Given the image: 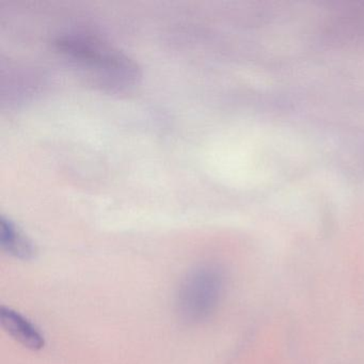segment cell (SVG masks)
Returning <instances> with one entry per match:
<instances>
[{"mask_svg": "<svg viewBox=\"0 0 364 364\" xmlns=\"http://www.w3.org/2000/svg\"><path fill=\"white\" fill-rule=\"evenodd\" d=\"M55 44L59 52L103 88L124 90L136 85L140 77L137 65L129 57L95 38L65 36Z\"/></svg>", "mask_w": 364, "mask_h": 364, "instance_id": "cell-1", "label": "cell"}, {"mask_svg": "<svg viewBox=\"0 0 364 364\" xmlns=\"http://www.w3.org/2000/svg\"><path fill=\"white\" fill-rule=\"evenodd\" d=\"M0 246L4 251L20 259H31L36 255L33 242L6 217L0 219Z\"/></svg>", "mask_w": 364, "mask_h": 364, "instance_id": "cell-4", "label": "cell"}, {"mask_svg": "<svg viewBox=\"0 0 364 364\" xmlns=\"http://www.w3.org/2000/svg\"><path fill=\"white\" fill-rule=\"evenodd\" d=\"M0 321L4 329L23 346L31 350H40L46 346V338L37 326L14 309L1 306Z\"/></svg>", "mask_w": 364, "mask_h": 364, "instance_id": "cell-3", "label": "cell"}, {"mask_svg": "<svg viewBox=\"0 0 364 364\" xmlns=\"http://www.w3.org/2000/svg\"><path fill=\"white\" fill-rule=\"evenodd\" d=\"M225 287L220 269L212 265L193 270L183 280L178 293L181 316L188 321L208 318L218 306Z\"/></svg>", "mask_w": 364, "mask_h": 364, "instance_id": "cell-2", "label": "cell"}]
</instances>
